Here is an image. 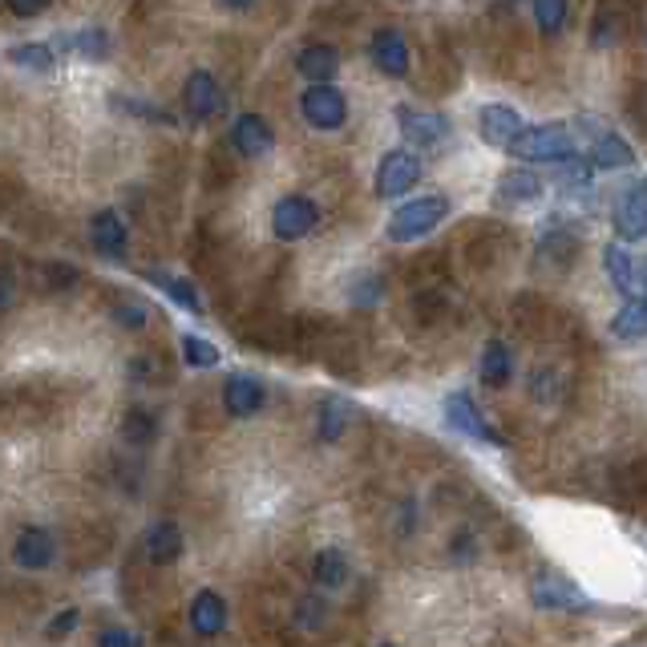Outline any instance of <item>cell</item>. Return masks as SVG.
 I'll return each mask as SVG.
<instances>
[{
  "mask_svg": "<svg viewBox=\"0 0 647 647\" xmlns=\"http://www.w3.org/2000/svg\"><path fill=\"white\" fill-rule=\"evenodd\" d=\"M449 199L446 195H425V199L405 202L393 219H388V239L393 243H413V239H425L437 223H446Z\"/></svg>",
  "mask_w": 647,
  "mask_h": 647,
  "instance_id": "1",
  "label": "cell"
},
{
  "mask_svg": "<svg viewBox=\"0 0 647 647\" xmlns=\"http://www.w3.org/2000/svg\"><path fill=\"white\" fill-rule=\"evenodd\" d=\"M510 154L522 163H563L566 154H575V142L566 126H530L510 142Z\"/></svg>",
  "mask_w": 647,
  "mask_h": 647,
  "instance_id": "2",
  "label": "cell"
},
{
  "mask_svg": "<svg viewBox=\"0 0 647 647\" xmlns=\"http://www.w3.org/2000/svg\"><path fill=\"white\" fill-rule=\"evenodd\" d=\"M320 223V211L316 202L304 199V195H288V199L275 202V211H271V231L283 239V243H295V239L312 236Z\"/></svg>",
  "mask_w": 647,
  "mask_h": 647,
  "instance_id": "3",
  "label": "cell"
},
{
  "mask_svg": "<svg viewBox=\"0 0 647 647\" xmlns=\"http://www.w3.org/2000/svg\"><path fill=\"white\" fill-rule=\"evenodd\" d=\"M300 114L307 118V126L316 129H341L348 118V102L336 85H307L300 97Z\"/></svg>",
  "mask_w": 647,
  "mask_h": 647,
  "instance_id": "4",
  "label": "cell"
},
{
  "mask_svg": "<svg viewBox=\"0 0 647 647\" xmlns=\"http://www.w3.org/2000/svg\"><path fill=\"white\" fill-rule=\"evenodd\" d=\"M421 178V158L413 150H388L377 166V195L380 199H397L405 190L417 187Z\"/></svg>",
  "mask_w": 647,
  "mask_h": 647,
  "instance_id": "5",
  "label": "cell"
},
{
  "mask_svg": "<svg viewBox=\"0 0 647 647\" xmlns=\"http://www.w3.org/2000/svg\"><path fill=\"white\" fill-rule=\"evenodd\" d=\"M446 421H449V429H458V434L478 437V441H490V446L507 449V437L498 434L494 425L478 413V405H473L470 393H453V397L446 400Z\"/></svg>",
  "mask_w": 647,
  "mask_h": 647,
  "instance_id": "6",
  "label": "cell"
},
{
  "mask_svg": "<svg viewBox=\"0 0 647 647\" xmlns=\"http://www.w3.org/2000/svg\"><path fill=\"white\" fill-rule=\"evenodd\" d=\"M534 603H539L542 612H575V615L595 607V603H591L571 578H559V575L534 578Z\"/></svg>",
  "mask_w": 647,
  "mask_h": 647,
  "instance_id": "7",
  "label": "cell"
},
{
  "mask_svg": "<svg viewBox=\"0 0 647 647\" xmlns=\"http://www.w3.org/2000/svg\"><path fill=\"white\" fill-rule=\"evenodd\" d=\"M397 118H400V129H405V138H409L413 146H421V150H434V146H441V142L449 138V118L446 114L400 106Z\"/></svg>",
  "mask_w": 647,
  "mask_h": 647,
  "instance_id": "8",
  "label": "cell"
},
{
  "mask_svg": "<svg viewBox=\"0 0 647 647\" xmlns=\"http://www.w3.org/2000/svg\"><path fill=\"white\" fill-rule=\"evenodd\" d=\"M182 106L195 122H207L223 109V94H219V82H215L207 70H195L182 85Z\"/></svg>",
  "mask_w": 647,
  "mask_h": 647,
  "instance_id": "9",
  "label": "cell"
},
{
  "mask_svg": "<svg viewBox=\"0 0 647 647\" xmlns=\"http://www.w3.org/2000/svg\"><path fill=\"white\" fill-rule=\"evenodd\" d=\"M603 268H607L612 283L627 295V300H644V268L636 263L632 251H624L619 243H612V248L603 251Z\"/></svg>",
  "mask_w": 647,
  "mask_h": 647,
  "instance_id": "10",
  "label": "cell"
},
{
  "mask_svg": "<svg viewBox=\"0 0 647 647\" xmlns=\"http://www.w3.org/2000/svg\"><path fill=\"white\" fill-rule=\"evenodd\" d=\"M368 49H373V61H377L380 73H388V77H405L409 73V41L397 29H377Z\"/></svg>",
  "mask_w": 647,
  "mask_h": 647,
  "instance_id": "11",
  "label": "cell"
},
{
  "mask_svg": "<svg viewBox=\"0 0 647 647\" xmlns=\"http://www.w3.org/2000/svg\"><path fill=\"white\" fill-rule=\"evenodd\" d=\"M647 207H644V182L627 187V195L615 202V236L627 239V243H639L647 231Z\"/></svg>",
  "mask_w": 647,
  "mask_h": 647,
  "instance_id": "12",
  "label": "cell"
},
{
  "mask_svg": "<svg viewBox=\"0 0 647 647\" xmlns=\"http://www.w3.org/2000/svg\"><path fill=\"white\" fill-rule=\"evenodd\" d=\"M271 126L268 118H259V114H239L236 126H231V146H236L243 158H263L271 150Z\"/></svg>",
  "mask_w": 647,
  "mask_h": 647,
  "instance_id": "13",
  "label": "cell"
},
{
  "mask_svg": "<svg viewBox=\"0 0 647 647\" xmlns=\"http://www.w3.org/2000/svg\"><path fill=\"white\" fill-rule=\"evenodd\" d=\"M12 554H17V566H24V571H45V566L53 563V554H58V542H53L49 530L29 526V530H21V539H17Z\"/></svg>",
  "mask_w": 647,
  "mask_h": 647,
  "instance_id": "14",
  "label": "cell"
},
{
  "mask_svg": "<svg viewBox=\"0 0 647 647\" xmlns=\"http://www.w3.org/2000/svg\"><path fill=\"white\" fill-rule=\"evenodd\" d=\"M90 239H94V248L102 251L106 259H126L129 231H126V223H122L118 211L94 215V223H90Z\"/></svg>",
  "mask_w": 647,
  "mask_h": 647,
  "instance_id": "15",
  "label": "cell"
},
{
  "mask_svg": "<svg viewBox=\"0 0 647 647\" xmlns=\"http://www.w3.org/2000/svg\"><path fill=\"white\" fill-rule=\"evenodd\" d=\"M336 70H341V58H336V49L332 45H307L304 53L295 58V73L307 77L312 85H332Z\"/></svg>",
  "mask_w": 647,
  "mask_h": 647,
  "instance_id": "16",
  "label": "cell"
},
{
  "mask_svg": "<svg viewBox=\"0 0 647 647\" xmlns=\"http://www.w3.org/2000/svg\"><path fill=\"white\" fill-rule=\"evenodd\" d=\"M478 129H482V138L490 142V146H507L522 134V118H518L510 106H486L482 118H478Z\"/></svg>",
  "mask_w": 647,
  "mask_h": 647,
  "instance_id": "17",
  "label": "cell"
},
{
  "mask_svg": "<svg viewBox=\"0 0 647 647\" xmlns=\"http://www.w3.org/2000/svg\"><path fill=\"white\" fill-rule=\"evenodd\" d=\"M223 405L231 417H255L263 409V385L255 377H231L223 385Z\"/></svg>",
  "mask_w": 647,
  "mask_h": 647,
  "instance_id": "18",
  "label": "cell"
},
{
  "mask_svg": "<svg viewBox=\"0 0 647 647\" xmlns=\"http://www.w3.org/2000/svg\"><path fill=\"white\" fill-rule=\"evenodd\" d=\"M190 627L199 636H219L227 627V603L215 595V591H199L195 603H190Z\"/></svg>",
  "mask_w": 647,
  "mask_h": 647,
  "instance_id": "19",
  "label": "cell"
},
{
  "mask_svg": "<svg viewBox=\"0 0 647 647\" xmlns=\"http://www.w3.org/2000/svg\"><path fill=\"white\" fill-rule=\"evenodd\" d=\"M591 166H603V170H615V166H632L636 163V150L627 146L615 129H595V146H591Z\"/></svg>",
  "mask_w": 647,
  "mask_h": 647,
  "instance_id": "20",
  "label": "cell"
},
{
  "mask_svg": "<svg viewBox=\"0 0 647 647\" xmlns=\"http://www.w3.org/2000/svg\"><path fill=\"white\" fill-rule=\"evenodd\" d=\"M146 554H150V563H158V566L175 563L178 554H182V530H178V522H158V526H150V534H146Z\"/></svg>",
  "mask_w": 647,
  "mask_h": 647,
  "instance_id": "21",
  "label": "cell"
},
{
  "mask_svg": "<svg viewBox=\"0 0 647 647\" xmlns=\"http://www.w3.org/2000/svg\"><path fill=\"white\" fill-rule=\"evenodd\" d=\"M498 190H502V199L507 202H534L542 195V178L534 175V170L514 166V170H507V175L498 178Z\"/></svg>",
  "mask_w": 647,
  "mask_h": 647,
  "instance_id": "22",
  "label": "cell"
},
{
  "mask_svg": "<svg viewBox=\"0 0 647 647\" xmlns=\"http://www.w3.org/2000/svg\"><path fill=\"white\" fill-rule=\"evenodd\" d=\"M482 377L486 385H510V377H514V356H510V348L502 341H490L486 344V353H482Z\"/></svg>",
  "mask_w": 647,
  "mask_h": 647,
  "instance_id": "23",
  "label": "cell"
},
{
  "mask_svg": "<svg viewBox=\"0 0 647 647\" xmlns=\"http://www.w3.org/2000/svg\"><path fill=\"white\" fill-rule=\"evenodd\" d=\"M65 53H77V58H85V61H102L106 58V49H109V41H106V33L102 29H77V33H65L58 41Z\"/></svg>",
  "mask_w": 647,
  "mask_h": 647,
  "instance_id": "24",
  "label": "cell"
},
{
  "mask_svg": "<svg viewBox=\"0 0 647 647\" xmlns=\"http://www.w3.org/2000/svg\"><path fill=\"white\" fill-rule=\"evenodd\" d=\"M312 578L328 591L344 587V583H348V559H344L341 551H320L316 563H312Z\"/></svg>",
  "mask_w": 647,
  "mask_h": 647,
  "instance_id": "25",
  "label": "cell"
},
{
  "mask_svg": "<svg viewBox=\"0 0 647 647\" xmlns=\"http://www.w3.org/2000/svg\"><path fill=\"white\" fill-rule=\"evenodd\" d=\"M591 175H595V166L583 154H566L563 163H554V182L566 190H591Z\"/></svg>",
  "mask_w": 647,
  "mask_h": 647,
  "instance_id": "26",
  "label": "cell"
},
{
  "mask_svg": "<svg viewBox=\"0 0 647 647\" xmlns=\"http://www.w3.org/2000/svg\"><path fill=\"white\" fill-rule=\"evenodd\" d=\"M647 328V307L644 300H627V307H619L612 320V332L619 336V341H639Z\"/></svg>",
  "mask_w": 647,
  "mask_h": 647,
  "instance_id": "27",
  "label": "cell"
},
{
  "mask_svg": "<svg viewBox=\"0 0 647 647\" xmlns=\"http://www.w3.org/2000/svg\"><path fill=\"white\" fill-rule=\"evenodd\" d=\"M146 280H150V283H158V288H163V292L170 295V300H175V304H182V307H187V312H202V300H199V292H195V288H190L187 280H178V275H166V271H150V275H146Z\"/></svg>",
  "mask_w": 647,
  "mask_h": 647,
  "instance_id": "28",
  "label": "cell"
},
{
  "mask_svg": "<svg viewBox=\"0 0 647 647\" xmlns=\"http://www.w3.org/2000/svg\"><path fill=\"white\" fill-rule=\"evenodd\" d=\"M122 437H126L129 446H150L154 437H158V421H154V413L129 409L126 421H122Z\"/></svg>",
  "mask_w": 647,
  "mask_h": 647,
  "instance_id": "29",
  "label": "cell"
},
{
  "mask_svg": "<svg viewBox=\"0 0 647 647\" xmlns=\"http://www.w3.org/2000/svg\"><path fill=\"white\" fill-rule=\"evenodd\" d=\"M9 58L29 73H53V49L49 45H17Z\"/></svg>",
  "mask_w": 647,
  "mask_h": 647,
  "instance_id": "30",
  "label": "cell"
},
{
  "mask_svg": "<svg viewBox=\"0 0 647 647\" xmlns=\"http://www.w3.org/2000/svg\"><path fill=\"white\" fill-rule=\"evenodd\" d=\"M348 405H344V400H324V405H320V437H328V441H336V437H341V429L344 425H348Z\"/></svg>",
  "mask_w": 647,
  "mask_h": 647,
  "instance_id": "31",
  "label": "cell"
},
{
  "mask_svg": "<svg viewBox=\"0 0 647 647\" xmlns=\"http://www.w3.org/2000/svg\"><path fill=\"white\" fill-rule=\"evenodd\" d=\"M182 356H187L190 368H215L219 365V348L211 341H202V336H182Z\"/></svg>",
  "mask_w": 647,
  "mask_h": 647,
  "instance_id": "32",
  "label": "cell"
},
{
  "mask_svg": "<svg viewBox=\"0 0 647 647\" xmlns=\"http://www.w3.org/2000/svg\"><path fill=\"white\" fill-rule=\"evenodd\" d=\"M146 316H150V312H146L142 300H118V304H114V320H118L122 328H129V332L146 328Z\"/></svg>",
  "mask_w": 647,
  "mask_h": 647,
  "instance_id": "33",
  "label": "cell"
},
{
  "mask_svg": "<svg viewBox=\"0 0 647 647\" xmlns=\"http://www.w3.org/2000/svg\"><path fill=\"white\" fill-rule=\"evenodd\" d=\"M534 21H539L542 33H559L566 21V4H559V0H542V4H534Z\"/></svg>",
  "mask_w": 647,
  "mask_h": 647,
  "instance_id": "34",
  "label": "cell"
},
{
  "mask_svg": "<svg viewBox=\"0 0 647 647\" xmlns=\"http://www.w3.org/2000/svg\"><path fill=\"white\" fill-rule=\"evenodd\" d=\"M114 106H118V109H129V114H138V118L158 122V126H175V118H170L166 109H154L150 102H122V97H114Z\"/></svg>",
  "mask_w": 647,
  "mask_h": 647,
  "instance_id": "35",
  "label": "cell"
},
{
  "mask_svg": "<svg viewBox=\"0 0 647 647\" xmlns=\"http://www.w3.org/2000/svg\"><path fill=\"white\" fill-rule=\"evenodd\" d=\"M97 647H142V639L134 632H122V627H106L97 636Z\"/></svg>",
  "mask_w": 647,
  "mask_h": 647,
  "instance_id": "36",
  "label": "cell"
},
{
  "mask_svg": "<svg viewBox=\"0 0 647 647\" xmlns=\"http://www.w3.org/2000/svg\"><path fill=\"white\" fill-rule=\"evenodd\" d=\"M77 619H82V612H61L58 619H53V624H49V639H61L65 636V632H73V627H77Z\"/></svg>",
  "mask_w": 647,
  "mask_h": 647,
  "instance_id": "37",
  "label": "cell"
},
{
  "mask_svg": "<svg viewBox=\"0 0 647 647\" xmlns=\"http://www.w3.org/2000/svg\"><path fill=\"white\" fill-rule=\"evenodd\" d=\"M551 373H539V377H534V385H539V388H534V397H539V400H551L554 397V388H551Z\"/></svg>",
  "mask_w": 647,
  "mask_h": 647,
  "instance_id": "38",
  "label": "cell"
},
{
  "mask_svg": "<svg viewBox=\"0 0 647 647\" xmlns=\"http://www.w3.org/2000/svg\"><path fill=\"white\" fill-rule=\"evenodd\" d=\"M41 9H45V4H9V12H17V17H36Z\"/></svg>",
  "mask_w": 647,
  "mask_h": 647,
  "instance_id": "39",
  "label": "cell"
},
{
  "mask_svg": "<svg viewBox=\"0 0 647 647\" xmlns=\"http://www.w3.org/2000/svg\"><path fill=\"white\" fill-rule=\"evenodd\" d=\"M9 300H12V280L9 275H0V307L9 304Z\"/></svg>",
  "mask_w": 647,
  "mask_h": 647,
  "instance_id": "40",
  "label": "cell"
},
{
  "mask_svg": "<svg viewBox=\"0 0 647 647\" xmlns=\"http://www.w3.org/2000/svg\"><path fill=\"white\" fill-rule=\"evenodd\" d=\"M385 647H388V644H385Z\"/></svg>",
  "mask_w": 647,
  "mask_h": 647,
  "instance_id": "41",
  "label": "cell"
}]
</instances>
